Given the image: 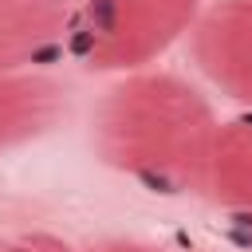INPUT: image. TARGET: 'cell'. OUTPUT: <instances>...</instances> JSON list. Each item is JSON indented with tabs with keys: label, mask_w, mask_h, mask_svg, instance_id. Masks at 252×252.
Listing matches in <instances>:
<instances>
[{
	"label": "cell",
	"mask_w": 252,
	"mask_h": 252,
	"mask_svg": "<svg viewBox=\"0 0 252 252\" xmlns=\"http://www.w3.org/2000/svg\"><path fill=\"white\" fill-rule=\"evenodd\" d=\"M71 20L75 0H0V75L55 51Z\"/></svg>",
	"instance_id": "277c9868"
},
{
	"label": "cell",
	"mask_w": 252,
	"mask_h": 252,
	"mask_svg": "<svg viewBox=\"0 0 252 252\" xmlns=\"http://www.w3.org/2000/svg\"><path fill=\"white\" fill-rule=\"evenodd\" d=\"M0 252H75V248H71L67 240L51 236V232H28V236H20V240L4 244Z\"/></svg>",
	"instance_id": "52a82bcc"
},
{
	"label": "cell",
	"mask_w": 252,
	"mask_h": 252,
	"mask_svg": "<svg viewBox=\"0 0 252 252\" xmlns=\"http://www.w3.org/2000/svg\"><path fill=\"white\" fill-rule=\"evenodd\" d=\"M205 193L232 213H252V118L224 122L217 130L205 169Z\"/></svg>",
	"instance_id": "8992f818"
},
{
	"label": "cell",
	"mask_w": 252,
	"mask_h": 252,
	"mask_svg": "<svg viewBox=\"0 0 252 252\" xmlns=\"http://www.w3.org/2000/svg\"><path fill=\"white\" fill-rule=\"evenodd\" d=\"M91 252H165V248L146 244V240H102V244H94Z\"/></svg>",
	"instance_id": "ba28073f"
},
{
	"label": "cell",
	"mask_w": 252,
	"mask_h": 252,
	"mask_svg": "<svg viewBox=\"0 0 252 252\" xmlns=\"http://www.w3.org/2000/svg\"><path fill=\"white\" fill-rule=\"evenodd\" d=\"M201 75L232 102L252 106V0H217L189 28Z\"/></svg>",
	"instance_id": "3957f363"
},
{
	"label": "cell",
	"mask_w": 252,
	"mask_h": 252,
	"mask_svg": "<svg viewBox=\"0 0 252 252\" xmlns=\"http://www.w3.org/2000/svg\"><path fill=\"white\" fill-rule=\"evenodd\" d=\"M67 110V91L39 71L0 75V154L47 134Z\"/></svg>",
	"instance_id": "5b68a950"
},
{
	"label": "cell",
	"mask_w": 252,
	"mask_h": 252,
	"mask_svg": "<svg viewBox=\"0 0 252 252\" xmlns=\"http://www.w3.org/2000/svg\"><path fill=\"white\" fill-rule=\"evenodd\" d=\"M217 130L220 122L209 98L165 71H134L118 79L94 110L98 158L161 193H205Z\"/></svg>",
	"instance_id": "6da1fadb"
},
{
	"label": "cell",
	"mask_w": 252,
	"mask_h": 252,
	"mask_svg": "<svg viewBox=\"0 0 252 252\" xmlns=\"http://www.w3.org/2000/svg\"><path fill=\"white\" fill-rule=\"evenodd\" d=\"M201 16L197 0H87L79 55L91 71H142Z\"/></svg>",
	"instance_id": "7a4b0ae2"
}]
</instances>
